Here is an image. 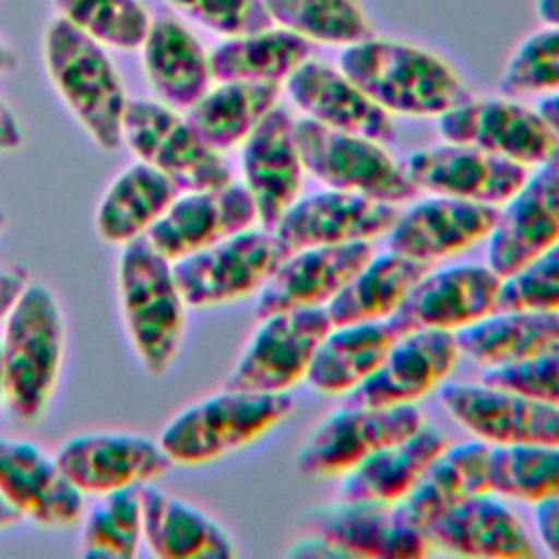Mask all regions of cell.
Wrapping results in <instances>:
<instances>
[{
	"label": "cell",
	"mask_w": 559,
	"mask_h": 559,
	"mask_svg": "<svg viewBox=\"0 0 559 559\" xmlns=\"http://www.w3.org/2000/svg\"><path fill=\"white\" fill-rule=\"evenodd\" d=\"M338 68L391 116L437 118L469 98L448 61L404 41L371 35L345 46Z\"/></svg>",
	"instance_id": "6da1fadb"
},
{
	"label": "cell",
	"mask_w": 559,
	"mask_h": 559,
	"mask_svg": "<svg viewBox=\"0 0 559 559\" xmlns=\"http://www.w3.org/2000/svg\"><path fill=\"white\" fill-rule=\"evenodd\" d=\"M2 402L22 421H37L48 411L66 356V317L52 288L31 282L2 332Z\"/></svg>",
	"instance_id": "7a4b0ae2"
},
{
	"label": "cell",
	"mask_w": 559,
	"mask_h": 559,
	"mask_svg": "<svg viewBox=\"0 0 559 559\" xmlns=\"http://www.w3.org/2000/svg\"><path fill=\"white\" fill-rule=\"evenodd\" d=\"M120 249L116 280L129 343L146 373L164 376L179 354L188 306L173 262L146 236Z\"/></svg>",
	"instance_id": "3957f363"
},
{
	"label": "cell",
	"mask_w": 559,
	"mask_h": 559,
	"mask_svg": "<svg viewBox=\"0 0 559 559\" xmlns=\"http://www.w3.org/2000/svg\"><path fill=\"white\" fill-rule=\"evenodd\" d=\"M44 66L90 140L103 151L120 148L129 98L105 46L57 17L44 31Z\"/></svg>",
	"instance_id": "277c9868"
},
{
	"label": "cell",
	"mask_w": 559,
	"mask_h": 559,
	"mask_svg": "<svg viewBox=\"0 0 559 559\" xmlns=\"http://www.w3.org/2000/svg\"><path fill=\"white\" fill-rule=\"evenodd\" d=\"M293 411L288 393L225 389L177 413L162 430L159 445L177 465H201L231 454Z\"/></svg>",
	"instance_id": "5b68a950"
},
{
	"label": "cell",
	"mask_w": 559,
	"mask_h": 559,
	"mask_svg": "<svg viewBox=\"0 0 559 559\" xmlns=\"http://www.w3.org/2000/svg\"><path fill=\"white\" fill-rule=\"evenodd\" d=\"M293 251L273 229H245L173 262L186 306L210 308L260 290Z\"/></svg>",
	"instance_id": "8992f818"
},
{
	"label": "cell",
	"mask_w": 559,
	"mask_h": 559,
	"mask_svg": "<svg viewBox=\"0 0 559 559\" xmlns=\"http://www.w3.org/2000/svg\"><path fill=\"white\" fill-rule=\"evenodd\" d=\"M295 135L304 168L332 190L356 192L384 203H404L419 190L376 140L319 124L310 118L295 120Z\"/></svg>",
	"instance_id": "52a82bcc"
},
{
	"label": "cell",
	"mask_w": 559,
	"mask_h": 559,
	"mask_svg": "<svg viewBox=\"0 0 559 559\" xmlns=\"http://www.w3.org/2000/svg\"><path fill=\"white\" fill-rule=\"evenodd\" d=\"M122 144L140 162L166 175L179 192L218 188L231 181V170L221 153L197 135L181 111L159 100H129Z\"/></svg>",
	"instance_id": "ba28073f"
},
{
	"label": "cell",
	"mask_w": 559,
	"mask_h": 559,
	"mask_svg": "<svg viewBox=\"0 0 559 559\" xmlns=\"http://www.w3.org/2000/svg\"><path fill=\"white\" fill-rule=\"evenodd\" d=\"M332 330L325 308L284 310L260 319L236 365L225 378V389L288 393L306 378L312 356Z\"/></svg>",
	"instance_id": "9c48e42d"
},
{
	"label": "cell",
	"mask_w": 559,
	"mask_h": 559,
	"mask_svg": "<svg viewBox=\"0 0 559 559\" xmlns=\"http://www.w3.org/2000/svg\"><path fill=\"white\" fill-rule=\"evenodd\" d=\"M424 424L415 404L349 406L323 417L297 450L306 476H343L369 454L413 435Z\"/></svg>",
	"instance_id": "30bf717a"
},
{
	"label": "cell",
	"mask_w": 559,
	"mask_h": 559,
	"mask_svg": "<svg viewBox=\"0 0 559 559\" xmlns=\"http://www.w3.org/2000/svg\"><path fill=\"white\" fill-rule=\"evenodd\" d=\"M437 131L445 142L469 144L526 168L559 157V140L539 111L511 96H469L437 116Z\"/></svg>",
	"instance_id": "8fae6325"
},
{
	"label": "cell",
	"mask_w": 559,
	"mask_h": 559,
	"mask_svg": "<svg viewBox=\"0 0 559 559\" xmlns=\"http://www.w3.org/2000/svg\"><path fill=\"white\" fill-rule=\"evenodd\" d=\"M559 242V157L548 159L502 203L487 236V264L509 280Z\"/></svg>",
	"instance_id": "7c38bea8"
},
{
	"label": "cell",
	"mask_w": 559,
	"mask_h": 559,
	"mask_svg": "<svg viewBox=\"0 0 559 559\" xmlns=\"http://www.w3.org/2000/svg\"><path fill=\"white\" fill-rule=\"evenodd\" d=\"M443 408L489 445H559V406L491 384H443Z\"/></svg>",
	"instance_id": "4fadbf2b"
},
{
	"label": "cell",
	"mask_w": 559,
	"mask_h": 559,
	"mask_svg": "<svg viewBox=\"0 0 559 559\" xmlns=\"http://www.w3.org/2000/svg\"><path fill=\"white\" fill-rule=\"evenodd\" d=\"M55 459L70 483L85 496L148 485L173 465L159 441L135 432H85L66 439Z\"/></svg>",
	"instance_id": "5bb4252c"
},
{
	"label": "cell",
	"mask_w": 559,
	"mask_h": 559,
	"mask_svg": "<svg viewBox=\"0 0 559 559\" xmlns=\"http://www.w3.org/2000/svg\"><path fill=\"white\" fill-rule=\"evenodd\" d=\"M504 280L489 264L428 271L389 319L400 334L413 330L459 332L498 310Z\"/></svg>",
	"instance_id": "9a60e30c"
},
{
	"label": "cell",
	"mask_w": 559,
	"mask_h": 559,
	"mask_svg": "<svg viewBox=\"0 0 559 559\" xmlns=\"http://www.w3.org/2000/svg\"><path fill=\"white\" fill-rule=\"evenodd\" d=\"M258 223L255 203L245 183L179 192L148 229L146 240L170 262L216 245Z\"/></svg>",
	"instance_id": "2e32d148"
},
{
	"label": "cell",
	"mask_w": 559,
	"mask_h": 559,
	"mask_svg": "<svg viewBox=\"0 0 559 559\" xmlns=\"http://www.w3.org/2000/svg\"><path fill=\"white\" fill-rule=\"evenodd\" d=\"M306 535L330 544L338 557L417 559L428 552L424 533L404 524L393 504L341 500L321 504L304 515Z\"/></svg>",
	"instance_id": "e0dca14e"
},
{
	"label": "cell",
	"mask_w": 559,
	"mask_h": 559,
	"mask_svg": "<svg viewBox=\"0 0 559 559\" xmlns=\"http://www.w3.org/2000/svg\"><path fill=\"white\" fill-rule=\"evenodd\" d=\"M402 166L417 190L496 207L502 205L528 175V168L518 162L456 142L419 148L411 153Z\"/></svg>",
	"instance_id": "ac0fdd59"
},
{
	"label": "cell",
	"mask_w": 559,
	"mask_h": 559,
	"mask_svg": "<svg viewBox=\"0 0 559 559\" xmlns=\"http://www.w3.org/2000/svg\"><path fill=\"white\" fill-rule=\"evenodd\" d=\"M461 349L454 332L413 330L400 334L380 367L354 391L349 406L415 404L437 389L456 367Z\"/></svg>",
	"instance_id": "d6986e66"
},
{
	"label": "cell",
	"mask_w": 559,
	"mask_h": 559,
	"mask_svg": "<svg viewBox=\"0 0 559 559\" xmlns=\"http://www.w3.org/2000/svg\"><path fill=\"white\" fill-rule=\"evenodd\" d=\"M373 255L371 240L293 251L258 290L255 319L284 310L325 308Z\"/></svg>",
	"instance_id": "ffe728a7"
},
{
	"label": "cell",
	"mask_w": 559,
	"mask_h": 559,
	"mask_svg": "<svg viewBox=\"0 0 559 559\" xmlns=\"http://www.w3.org/2000/svg\"><path fill=\"white\" fill-rule=\"evenodd\" d=\"M240 166L260 227L275 229L284 212L299 199L306 173L295 118L284 107H273L242 142Z\"/></svg>",
	"instance_id": "44dd1931"
},
{
	"label": "cell",
	"mask_w": 559,
	"mask_h": 559,
	"mask_svg": "<svg viewBox=\"0 0 559 559\" xmlns=\"http://www.w3.org/2000/svg\"><path fill=\"white\" fill-rule=\"evenodd\" d=\"M397 216L400 212L393 203L330 188L297 199L273 231L290 251H299L378 238L391 231Z\"/></svg>",
	"instance_id": "7402d4cb"
},
{
	"label": "cell",
	"mask_w": 559,
	"mask_h": 559,
	"mask_svg": "<svg viewBox=\"0 0 559 559\" xmlns=\"http://www.w3.org/2000/svg\"><path fill=\"white\" fill-rule=\"evenodd\" d=\"M0 493L22 520L44 528H66L83 515V493L55 456L28 441L0 437Z\"/></svg>",
	"instance_id": "603a6c76"
},
{
	"label": "cell",
	"mask_w": 559,
	"mask_h": 559,
	"mask_svg": "<svg viewBox=\"0 0 559 559\" xmlns=\"http://www.w3.org/2000/svg\"><path fill=\"white\" fill-rule=\"evenodd\" d=\"M496 218V205L437 194L400 212L389 231V249L432 264L487 238Z\"/></svg>",
	"instance_id": "cb8c5ba5"
},
{
	"label": "cell",
	"mask_w": 559,
	"mask_h": 559,
	"mask_svg": "<svg viewBox=\"0 0 559 559\" xmlns=\"http://www.w3.org/2000/svg\"><path fill=\"white\" fill-rule=\"evenodd\" d=\"M284 83L297 109L319 124L380 144L395 135L391 114L371 100L341 68L308 57Z\"/></svg>",
	"instance_id": "d4e9b609"
},
{
	"label": "cell",
	"mask_w": 559,
	"mask_h": 559,
	"mask_svg": "<svg viewBox=\"0 0 559 559\" xmlns=\"http://www.w3.org/2000/svg\"><path fill=\"white\" fill-rule=\"evenodd\" d=\"M428 546L463 557L487 559H531L535 557L533 542L520 518L489 493L472 496L430 528L424 531Z\"/></svg>",
	"instance_id": "484cf974"
},
{
	"label": "cell",
	"mask_w": 559,
	"mask_h": 559,
	"mask_svg": "<svg viewBox=\"0 0 559 559\" xmlns=\"http://www.w3.org/2000/svg\"><path fill=\"white\" fill-rule=\"evenodd\" d=\"M489 452L485 441L448 445L432 459L413 489L393 504L395 515L424 533L459 502L489 493Z\"/></svg>",
	"instance_id": "4316f807"
},
{
	"label": "cell",
	"mask_w": 559,
	"mask_h": 559,
	"mask_svg": "<svg viewBox=\"0 0 559 559\" xmlns=\"http://www.w3.org/2000/svg\"><path fill=\"white\" fill-rule=\"evenodd\" d=\"M140 50L144 74L159 103L186 111L212 87L210 52L179 20L151 22Z\"/></svg>",
	"instance_id": "83f0119b"
},
{
	"label": "cell",
	"mask_w": 559,
	"mask_h": 559,
	"mask_svg": "<svg viewBox=\"0 0 559 559\" xmlns=\"http://www.w3.org/2000/svg\"><path fill=\"white\" fill-rule=\"evenodd\" d=\"M142 542L159 559H229V533L194 504L157 487H142Z\"/></svg>",
	"instance_id": "f1b7e54d"
},
{
	"label": "cell",
	"mask_w": 559,
	"mask_h": 559,
	"mask_svg": "<svg viewBox=\"0 0 559 559\" xmlns=\"http://www.w3.org/2000/svg\"><path fill=\"white\" fill-rule=\"evenodd\" d=\"M448 445L439 428L421 424L413 435L369 454L345 472L336 498L395 504Z\"/></svg>",
	"instance_id": "f546056e"
},
{
	"label": "cell",
	"mask_w": 559,
	"mask_h": 559,
	"mask_svg": "<svg viewBox=\"0 0 559 559\" xmlns=\"http://www.w3.org/2000/svg\"><path fill=\"white\" fill-rule=\"evenodd\" d=\"M463 356L498 367L559 349V308L496 310L454 332Z\"/></svg>",
	"instance_id": "4dcf8cb0"
},
{
	"label": "cell",
	"mask_w": 559,
	"mask_h": 559,
	"mask_svg": "<svg viewBox=\"0 0 559 559\" xmlns=\"http://www.w3.org/2000/svg\"><path fill=\"white\" fill-rule=\"evenodd\" d=\"M179 194V188L157 168L133 162L103 192L96 212V236L114 247L144 238Z\"/></svg>",
	"instance_id": "1f68e13d"
},
{
	"label": "cell",
	"mask_w": 559,
	"mask_h": 559,
	"mask_svg": "<svg viewBox=\"0 0 559 559\" xmlns=\"http://www.w3.org/2000/svg\"><path fill=\"white\" fill-rule=\"evenodd\" d=\"M400 338L391 321L332 325L308 367V384L328 395H347L362 384Z\"/></svg>",
	"instance_id": "d6a6232c"
},
{
	"label": "cell",
	"mask_w": 559,
	"mask_h": 559,
	"mask_svg": "<svg viewBox=\"0 0 559 559\" xmlns=\"http://www.w3.org/2000/svg\"><path fill=\"white\" fill-rule=\"evenodd\" d=\"M428 271V262L406 258L391 249L386 253H373L325 306L332 325L389 321Z\"/></svg>",
	"instance_id": "836d02e7"
},
{
	"label": "cell",
	"mask_w": 559,
	"mask_h": 559,
	"mask_svg": "<svg viewBox=\"0 0 559 559\" xmlns=\"http://www.w3.org/2000/svg\"><path fill=\"white\" fill-rule=\"evenodd\" d=\"M280 92V83L216 81L183 116L210 148L225 153L242 146L260 120L277 107Z\"/></svg>",
	"instance_id": "e575fe53"
},
{
	"label": "cell",
	"mask_w": 559,
	"mask_h": 559,
	"mask_svg": "<svg viewBox=\"0 0 559 559\" xmlns=\"http://www.w3.org/2000/svg\"><path fill=\"white\" fill-rule=\"evenodd\" d=\"M310 41L282 28L269 26L255 33L223 37L210 50L214 81L284 83L308 57Z\"/></svg>",
	"instance_id": "d590c367"
},
{
	"label": "cell",
	"mask_w": 559,
	"mask_h": 559,
	"mask_svg": "<svg viewBox=\"0 0 559 559\" xmlns=\"http://www.w3.org/2000/svg\"><path fill=\"white\" fill-rule=\"evenodd\" d=\"M275 26L308 41L349 46L371 37L369 17L358 0H264Z\"/></svg>",
	"instance_id": "8d00e7d4"
},
{
	"label": "cell",
	"mask_w": 559,
	"mask_h": 559,
	"mask_svg": "<svg viewBox=\"0 0 559 559\" xmlns=\"http://www.w3.org/2000/svg\"><path fill=\"white\" fill-rule=\"evenodd\" d=\"M491 493L537 504L559 498V445H491Z\"/></svg>",
	"instance_id": "74e56055"
},
{
	"label": "cell",
	"mask_w": 559,
	"mask_h": 559,
	"mask_svg": "<svg viewBox=\"0 0 559 559\" xmlns=\"http://www.w3.org/2000/svg\"><path fill=\"white\" fill-rule=\"evenodd\" d=\"M142 487H122L103 493L90 509L81 528V552L85 557L131 559L142 542Z\"/></svg>",
	"instance_id": "f35d334b"
},
{
	"label": "cell",
	"mask_w": 559,
	"mask_h": 559,
	"mask_svg": "<svg viewBox=\"0 0 559 559\" xmlns=\"http://www.w3.org/2000/svg\"><path fill=\"white\" fill-rule=\"evenodd\" d=\"M48 4L70 26L116 50H138L153 22L140 0H48Z\"/></svg>",
	"instance_id": "ab89813d"
},
{
	"label": "cell",
	"mask_w": 559,
	"mask_h": 559,
	"mask_svg": "<svg viewBox=\"0 0 559 559\" xmlns=\"http://www.w3.org/2000/svg\"><path fill=\"white\" fill-rule=\"evenodd\" d=\"M500 92L511 98L559 92V24L531 33L509 57Z\"/></svg>",
	"instance_id": "60d3db41"
},
{
	"label": "cell",
	"mask_w": 559,
	"mask_h": 559,
	"mask_svg": "<svg viewBox=\"0 0 559 559\" xmlns=\"http://www.w3.org/2000/svg\"><path fill=\"white\" fill-rule=\"evenodd\" d=\"M203 28L223 35H245L273 26L264 0H166Z\"/></svg>",
	"instance_id": "b9f144b4"
},
{
	"label": "cell",
	"mask_w": 559,
	"mask_h": 559,
	"mask_svg": "<svg viewBox=\"0 0 559 559\" xmlns=\"http://www.w3.org/2000/svg\"><path fill=\"white\" fill-rule=\"evenodd\" d=\"M483 382L559 406V349L509 365L487 367Z\"/></svg>",
	"instance_id": "7bdbcfd3"
},
{
	"label": "cell",
	"mask_w": 559,
	"mask_h": 559,
	"mask_svg": "<svg viewBox=\"0 0 559 559\" xmlns=\"http://www.w3.org/2000/svg\"><path fill=\"white\" fill-rule=\"evenodd\" d=\"M559 308V242L522 273L504 280L498 310Z\"/></svg>",
	"instance_id": "ee69618b"
},
{
	"label": "cell",
	"mask_w": 559,
	"mask_h": 559,
	"mask_svg": "<svg viewBox=\"0 0 559 559\" xmlns=\"http://www.w3.org/2000/svg\"><path fill=\"white\" fill-rule=\"evenodd\" d=\"M535 531L546 552L559 559V498L535 504Z\"/></svg>",
	"instance_id": "f6af8a7d"
},
{
	"label": "cell",
	"mask_w": 559,
	"mask_h": 559,
	"mask_svg": "<svg viewBox=\"0 0 559 559\" xmlns=\"http://www.w3.org/2000/svg\"><path fill=\"white\" fill-rule=\"evenodd\" d=\"M31 284L26 269L22 266H0V323L9 317L24 288Z\"/></svg>",
	"instance_id": "bcb514c9"
},
{
	"label": "cell",
	"mask_w": 559,
	"mask_h": 559,
	"mask_svg": "<svg viewBox=\"0 0 559 559\" xmlns=\"http://www.w3.org/2000/svg\"><path fill=\"white\" fill-rule=\"evenodd\" d=\"M24 144V131L17 116L0 98V153L17 151Z\"/></svg>",
	"instance_id": "7dc6e473"
},
{
	"label": "cell",
	"mask_w": 559,
	"mask_h": 559,
	"mask_svg": "<svg viewBox=\"0 0 559 559\" xmlns=\"http://www.w3.org/2000/svg\"><path fill=\"white\" fill-rule=\"evenodd\" d=\"M539 111V116L544 118V122L548 124V129L555 133V138L559 140V92L555 94H546L539 105L535 107Z\"/></svg>",
	"instance_id": "c3c4849f"
},
{
	"label": "cell",
	"mask_w": 559,
	"mask_h": 559,
	"mask_svg": "<svg viewBox=\"0 0 559 559\" xmlns=\"http://www.w3.org/2000/svg\"><path fill=\"white\" fill-rule=\"evenodd\" d=\"M535 13L544 24H559V0H537Z\"/></svg>",
	"instance_id": "681fc988"
},
{
	"label": "cell",
	"mask_w": 559,
	"mask_h": 559,
	"mask_svg": "<svg viewBox=\"0 0 559 559\" xmlns=\"http://www.w3.org/2000/svg\"><path fill=\"white\" fill-rule=\"evenodd\" d=\"M22 520V515L2 498L0 493V528H7V526H13Z\"/></svg>",
	"instance_id": "f907efd6"
},
{
	"label": "cell",
	"mask_w": 559,
	"mask_h": 559,
	"mask_svg": "<svg viewBox=\"0 0 559 559\" xmlns=\"http://www.w3.org/2000/svg\"><path fill=\"white\" fill-rule=\"evenodd\" d=\"M15 66H17L15 55H13V52H11V48L0 39V76H2V74L13 72V70H15Z\"/></svg>",
	"instance_id": "816d5d0a"
},
{
	"label": "cell",
	"mask_w": 559,
	"mask_h": 559,
	"mask_svg": "<svg viewBox=\"0 0 559 559\" xmlns=\"http://www.w3.org/2000/svg\"><path fill=\"white\" fill-rule=\"evenodd\" d=\"M2 389H4V367H2V343H0V400H2Z\"/></svg>",
	"instance_id": "f5cc1de1"
},
{
	"label": "cell",
	"mask_w": 559,
	"mask_h": 559,
	"mask_svg": "<svg viewBox=\"0 0 559 559\" xmlns=\"http://www.w3.org/2000/svg\"><path fill=\"white\" fill-rule=\"evenodd\" d=\"M4 223H7V218H4V214L0 212V234H2V229H4Z\"/></svg>",
	"instance_id": "db71d44e"
}]
</instances>
